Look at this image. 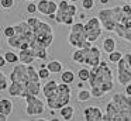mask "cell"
Instances as JSON below:
<instances>
[{
    "label": "cell",
    "instance_id": "1",
    "mask_svg": "<svg viewBox=\"0 0 131 121\" xmlns=\"http://www.w3.org/2000/svg\"><path fill=\"white\" fill-rule=\"evenodd\" d=\"M88 82L90 84L92 97L100 98L106 93L111 92L114 89V78H113V70L110 69L107 62L100 61L99 65L92 66L90 78H89Z\"/></svg>",
    "mask_w": 131,
    "mask_h": 121
},
{
    "label": "cell",
    "instance_id": "2",
    "mask_svg": "<svg viewBox=\"0 0 131 121\" xmlns=\"http://www.w3.org/2000/svg\"><path fill=\"white\" fill-rule=\"evenodd\" d=\"M104 121H131V96L125 93H116L106 106Z\"/></svg>",
    "mask_w": 131,
    "mask_h": 121
},
{
    "label": "cell",
    "instance_id": "3",
    "mask_svg": "<svg viewBox=\"0 0 131 121\" xmlns=\"http://www.w3.org/2000/svg\"><path fill=\"white\" fill-rule=\"evenodd\" d=\"M34 31V38H32L31 44H30V48H32L34 51L37 49H42V48H48L52 45L54 42V31H52V27L45 21H41L32 28Z\"/></svg>",
    "mask_w": 131,
    "mask_h": 121
},
{
    "label": "cell",
    "instance_id": "4",
    "mask_svg": "<svg viewBox=\"0 0 131 121\" xmlns=\"http://www.w3.org/2000/svg\"><path fill=\"white\" fill-rule=\"evenodd\" d=\"M124 11H123L121 6H116V7H106L97 11V17H99L100 23H102L103 28L106 31H114L117 23L121 21Z\"/></svg>",
    "mask_w": 131,
    "mask_h": 121
},
{
    "label": "cell",
    "instance_id": "5",
    "mask_svg": "<svg viewBox=\"0 0 131 121\" xmlns=\"http://www.w3.org/2000/svg\"><path fill=\"white\" fill-rule=\"evenodd\" d=\"M71 93H72V90H71V86H69L68 83H63V82H62V84L58 83L57 93H55L54 96H51V97L45 98L47 106L51 110L62 108L63 106L71 103Z\"/></svg>",
    "mask_w": 131,
    "mask_h": 121
},
{
    "label": "cell",
    "instance_id": "6",
    "mask_svg": "<svg viewBox=\"0 0 131 121\" xmlns=\"http://www.w3.org/2000/svg\"><path fill=\"white\" fill-rule=\"evenodd\" d=\"M78 13L76 3H71L68 0H61L58 3V10L55 13V21L58 24L72 25L73 24V17Z\"/></svg>",
    "mask_w": 131,
    "mask_h": 121
},
{
    "label": "cell",
    "instance_id": "7",
    "mask_svg": "<svg viewBox=\"0 0 131 121\" xmlns=\"http://www.w3.org/2000/svg\"><path fill=\"white\" fill-rule=\"evenodd\" d=\"M68 42L72 48H89L92 42L88 39L85 32V24L82 23H73L71 25V31L68 35Z\"/></svg>",
    "mask_w": 131,
    "mask_h": 121
},
{
    "label": "cell",
    "instance_id": "8",
    "mask_svg": "<svg viewBox=\"0 0 131 121\" xmlns=\"http://www.w3.org/2000/svg\"><path fill=\"white\" fill-rule=\"evenodd\" d=\"M103 30H104V28H103V25H102V23H100V20L97 16L89 18L85 24V32H86V37H88V39L90 42L97 41V39L102 37Z\"/></svg>",
    "mask_w": 131,
    "mask_h": 121
},
{
    "label": "cell",
    "instance_id": "9",
    "mask_svg": "<svg viewBox=\"0 0 131 121\" xmlns=\"http://www.w3.org/2000/svg\"><path fill=\"white\" fill-rule=\"evenodd\" d=\"M45 111V103L40 97L30 94L26 97V114L30 117L34 115H42Z\"/></svg>",
    "mask_w": 131,
    "mask_h": 121
},
{
    "label": "cell",
    "instance_id": "10",
    "mask_svg": "<svg viewBox=\"0 0 131 121\" xmlns=\"http://www.w3.org/2000/svg\"><path fill=\"white\" fill-rule=\"evenodd\" d=\"M117 80L121 86H125L131 82V65L127 62L124 55L117 62Z\"/></svg>",
    "mask_w": 131,
    "mask_h": 121
},
{
    "label": "cell",
    "instance_id": "11",
    "mask_svg": "<svg viewBox=\"0 0 131 121\" xmlns=\"http://www.w3.org/2000/svg\"><path fill=\"white\" fill-rule=\"evenodd\" d=\"M27 66L28 65L21 63V62L20 63H16L9 75L10 82H20V83H24V84L28 83L30 78H28V72H27Z\"/></svg>",
    "mask_w": 131,
    "mask_h": 121
},
{
    "label": "cell",
    "instance_id": "12",
    "mask_svg": "<svg viewBox=\"0 0 131 121\" xmlns=\"http://www.w3.org/2000/svg\"><path fill=\"white\" fill-rule=\"evenodd\" d=\"M83 53H85V62L83 65L88 66H96L100 63L102 61V51L99 49V47H89V48H83Z\"/></svg>",
    "mask_w": 131,
    "mask_h": 121
},
{
    "label": "cell",
    "instance_id": "13",
    "mask_svg": "<svg viewBox=\"0 0 131 121\" xmlns=\"http://www.w3.org/2000/svg\"><path fill=\"white\" fill-rule=\"evenodd\" d=\"M38 13L44 14V16H51L55 14L58 10V3H55L54 0H40L37 4Z\"/></svg>",
    "mask_w": 131,
    "mask_h": 121
},
{
    "label": "cell",
    "instance_id": "14",
    "mask_svg": "<svg viewBox=\"0 0 131 121\" xmlns=\"http://www.w3.org/2000/svg\"><path fill=\"white\" fill-rule=\"evenodd\" d=\"M103 117V113L99 107L96 106H89L83 108V118L86 121H100Z\"/></svg>",
    "mask_w": 131,
    "mask_h": 121
},
{
    "label": "cell",
    "instance_id": "15",
    "mask_svg": "<svg viewBox=\"0 0 131 121\" xmlns=\"http://www.w3.org/2000/svg\"><path fill=\"white\" fill-rule=\"evenodd\" d=\"M7 92L12 97H23L26 98L27 93H26V84L20 83V82H10Z\"/></svg>",
    "mask_w": 131,
    "mask_h": 121
},
{
    "label": "cell",
    "instance_id": "16",
    "mask_svg": "<svg viewBox=\"0 0 131 121\" xmlns=\"http://www.w3.org/2000/svg\"><path fill=\"white\" fill-rule=\"evenodd\" d=\"M113 32L116 34L117 37H120L121 39H124L125 42H130L131 44V28L125 27L123 23H117Z\"/></svg>",
    "mask_w": 131,
    "mask_h": 121
},
{
    "label": "cell",
    "instance_id": "17",
    "mask_svg": "<svg viewBox=\"0 0 131 121\" xmlns=\"http://www.w3.org/2000/svg\"><path fill=\"white\" fill-rule=\"evenodd\" d=\"M35 51L32 48H27V49H20L18 52V61L21 63H26V65H30L35 61Z\"/></svg>",
    "mask_w": 131,
    "mask_h": 121
},
{
    "label": "cell",
    "instance_id": "18",
    "mask_svg": "<svg viewBox=\"0 0 131 121\" xmlns=\"http://www.w3.org/2000/svg\"><path fill=\"white\" fill-rule=\"evenodd\" d=\"M57 89H58V82L57 80H48L45 84L42 86V94L45 98L51 97V96H54L55 93H57Z\"/></svg>",
    "mask_w": 131,
    "mask_h": 121
},
{
    "label": "cell",
    "instance_id": "19",
    "mask_svg": "<svg viewBox=\"0 0 131 121\" xmlns=\"http://www.w3.org/2000/svg\"><path fill=\"white\" fill-rule=\"evenodd\" d=\"M0 113L10 115L13 113V103L10 98H0Z\"/></svg>",
    "mask_w": 131,
    "mask_h": 121
},
{
    "label": "cell",
    "instance_id": "20",
    "mask_svg": "<svg viewBox=\"0 0 131 121\" xmlns=\"http://www.w3.org/2000/svg\"><path fill=\"white\" fill-rule=\"evenodd\" d=\"M59 114H61V117H62V120H66V121L72 120V118H73V114H75V108L71 107L69 104H66L62 108H59Z\"/></svg>",
    "mask_w": 131,
    "mask_h": 121
},
{
    "label": "cell",
    "instance_id": "21",
    "mask_svg": "<svg viewBox=\"0 0 131 121\" xmlns=\"http://www.w3.org/2000/svg\"><path fill=\"white\" fill-rule=\"evenodd\" d=\"M47 68L49 69L51 73H61L62 72V62L61 61H57V59H52V61L47 62Z\"/></svg>",
    "mask_w": 131,
    "mask_h": 121
},
{
    "label": "cell",
    "instance_id": "22",
    "mask_svg": "<svg viewBox=\"0 0 131 121\" xmlns=\"http://www.w3.org/2000/svg\"><path fill=\"white\" fill-rule=\"evenodd\" d=\"M116 39L114 38H111V37H107V38H104L103 39V44H102V48H103V51L104 52H111V51H114L116 49Z\"/></svg>",
    "mask_w": 131,
    "mask_h": 121
},
{
    "label": "cell",
    "instance_id": "23",
    "mask_svg": "<svg viewBox=\"0 0 131 121\" xmlns=\"http://www.w3.org/2000/svg\"><path fill=\"white\" fill-rule=\"evenodd\" d=\"M61 80L63 82V83H68V84H72L75 82V73L72 72V70H63V72H61Z\"/></svg>",
    "mask_w": 131,
    "mask_h": 121
},
{
    "label": "cell",
    "instance_id": "24",
    "mask_svg": "<svg viewBox=\"0 0 131 121\" xmlns=\"http://www.w3.org/2000/svg\"><path fill=\"white\" fill-rule=\"evenodd\" d=\"M90 97H92V93H90V90L80 89L79 92H78V101H80V103H83V101H88Z\"/></svg>",
    "mask_w": 131,
    "mask_h": 121
},
{
    "label": "cell",
    "instance_id": "25",
    "mask_svg": "<svg viewBox=\"0 0 131 121\" xmlns=\"http://www.w3.org/2000/svg\"><path fill=\"white\" fill-rule=\"evenodd\" d=\"M4 59H6L7 63H16V62H20L18 61V55L13 51H6L4 52Z\"/></svg>",
    "mask_w": 131,
    "mask_h": 121
},
{
    "label": "cell",
    "instance_id": "26",
    "mask_svg": "<svg viewBox=\"0 0 131 121\" xmlns=\"http://www.w3.org/2000/svg\"><path fill=\"white\" fill-rule=\"evenodd\" d=\"M121 58H123V53L120 52V51L114 49V51H111V52H108V62H111V63H117Z\"/></svg>",
    "mask_w": 131,
    "mask_h": 121
},
{
    "label": "cell",
    "instance_id": "27",
    "mask_svg": "<svg viewBox=\"0 0 131 121\" xmlns=\"http://www.w3.org/2000/svg\"><path fill=\"white\" fill-rule=\"evenodd\" d=\"M78 78L82 82H88L89 78H90V69H86V68H82V69L78 72Z\"/></svg>",
    "mask_w": 131,
    "mask_h": 121
},
{
    "label": "cell",
    "instance_id": "28",
    "mask_svg": "<svg viewBox=\"0 0 131 121\" xmlns=\"http://www.w3.org/2000/svg\"><path fill=\"white\" fill-rule=\"evenodd\" d=\"M49 75H51V72H49V69L47 66H41L40 69H38V76H40L41 80H48Z\"/></svg>",
    "mask_w": 131,
    "mask_h": 121
},
{
    "label": "cell",
    "instance_id": "29",
    "mask_svg": "<svg viewBox=\"0 0 131 121\" xmlns=\"http://www.w3.org/2000/svg\"><path fill=\"white\" fill-rule=\"evenodd\" d=\"M7 87H9V79H7V76L0 70V92L7 90Z\"/></svg>",
    "mask_w": 131,
    "mask_h": 121
},
{
    "label": "cell",
    "instance_id": "30",
    "mask_svg": "<svg viewBox=\"0 0 131 121\" xmlns=\"http://www.w3.org/2000/svg\"><path fill=\"white\" fill-rule=\"evenodd\" d=\"M3 35L6 38H12L13 35H16V28L14 25H7V27L3 28Z\"/></svg>",
    "mask_w": 131,
    "mask_h": 121
},
{
    "label": "cell",
    "instance_id": "31",
    "mask_svg": "<svg viewBox=\"0 0 131 121\" xmlns=\"http://www.w3.org/2000/svg\"><path fill=\"white\" fill-rule=\"evenodd\" d=\"M16 4L14 0H0V7L3 8V10H10L13 8Z\"/></svg>",
    "mask_w": 131,
    "mask_h": 121
},
{
    "label": "cell",
    "instance_id": "32",
    "mask_svg": "<svg viewBox=\"0 0 131 121\" xmlns=\"http://www.w3.org/2000/svg\"><path fill=\"white\" fill-rule=\"evenodd\" d=\"M82 7H83V10H86V11L93 10L94 0H82Z\"/></svg>",
    "mask_w": 131,
    "mask_h": 121
},
{
    "label": "cell",
    "instance_id": "33",
    "mask_svg": "<svg viewBox=\"0 0 131 121\" xmlns=\"http://www.w3.org/2000/svg\"><path fill=\"white\" fill-rule=\"evenodd\" d=\"M47 56H48V52H47L45 48H42V49H37V51H35V58H37V59L45 61Z\"/></svg>",
    "mask_w": 131,
    "mask_h": 121
},
{
    "label": "cell",
    "instance_id": "34",
    "mask_svg": "<svg viewBox=\"0 0 131 121\" xmlns=\"http://www.w3.org/2000/svg\"><path fill=\"white\" fill-rule=\"evenodd\" d=\"M26 10H27V13H28V14H34V13H37V11H38L37 10V4H35L34 2H28Z\"/></svg>",
    "mask_w": 131,
    "mask_h": 121
},
{
    "label": "cell",
    "instance_id": "35",
    "mask_svg": "<svg viewBox=\"0 0 131 121\" xmlns=\"http://www.w3.org/2000/svg\"><path fill=\"white\" fill-rule=\"evenodd\" d=\"M27 23H28V24L31 25L32 28H34L35 25L40 23V18H38V17H28V18H27Z\"/></svg>",
    "mask_w": 131,
    "mask_h": 121
},
{
    "label": "cell",
    "instance_id": "36",
    "mask_svg": "<svg viewBox=\"0 0 131 121\" xmlns=\"http://www.w3.org/2000/svg\"><path fill=\"white\" fill-rule=\"evenodd\" d=\"M121 8H123V11H124V14H130L131 13V4H128V3L123 4Z\"/></svg>",
    "mask_w": 131,
    "mask_h": 121
},
{
    "label": "cell",
    "instance_id": "37",
    "mask_svg": "<svg viewBox=\"0 0 131 121\" xmlns=\"http://www.w3.org/2000/svg\"><path fill=\"white\" fill-rule=\"evenodd\" d=\"M125 90H124V93H125V94H128V96H131V82H130V83H128V84H125Z\"/></svg>",
    "mask_w": 131,
    "mask_h": 121
},
{
    "label": "cell",
    "instance_id": "38",
    "mask_svg": "<svg viewBox=\"0 0 131 121\" xmlns=\"http://www.w3.org/2000/svg\"><path fill=\"white\" fill-rule=\"evenodd\" d=\"M6 63H7V62H6V59H4V56L0 55V69H2L3 66H6Z\"/></svg>",
    "mask_w": 131,
    "mask_h": 121
},
{
    "label": "cell",
    "instance_id": "39",
    "mask_svg": "<svg viewBox=\"0 0 131 121\" xmlns=\"http://www.w3.org/2000/svg\"><path fill=\"white\" fill-rule=\"evenodd\" d=\"M124 58L127 59V62L131 65V53H130V52H128V53H124Z\"/></svg>",
    "mask_w": 131,
    "mask_h": 121
},
{
    "label": "cell",
    "instance_id": "40",
    "mask_svg": "<svg viewBox=\"0 0 131 121\" xmlns=\"http://www.w3.org/2000/svg\"><path fill=\"white\" fill-rule=\"evenodd\" d=\"M7 117H9V115L3 114V113H0V121H6V120H7Z\"/></svg>",
    "mask_w": 131,
    "mask_h": 121
},
{
    "label": "cell",
    "instance_id": "41",
    "mask_svg": "<svg viewBox=\"0 0 131 121\" xmlns=\"http://www.w3.org/2000/svg\"><path fill=\"white\" fill-rule=\"evenodd\" d=\"M76 86H78V87H79V89H82V87H83V82H82V80H80V83H78V84H76Z\"/></svg>",
    "mask_w": 131,
    "mask_h": 121
},
{
    "label": "cell",
    "instance_id": "42",
    "mask_svg": "<svg viewBox=\"0 0 131 121\" xmlns=\"http://www.w3.org/2000/svg\"><path fill=\"white\" fill-rule=\"evenodd\" d=\"M100 3H102V4H107L108 0H100Z\"/></svg>",
    "mask_w": 131,
    "mask_h": 121
},
{
    "label": "cell",
    "instance_id": "43",
    "mask_svg": "<svg viewBox=\"0 0 131 121\" xmlns=\"http://www.w3.org/2000/svg\"><path fill=\"white\" fill-rule=\"evenodd\" d=\"M68 2H71V3H78L79 0H68Z\"/></svg>",
    "mask_w": 131,
    "mask_h": 121
},
{
    "label": "cell",
    "instance_id": "44",
    "mask_svg": "<svg viewBox=\"0 0 131 121\" xmlns=\"http://www.w3.org/2000/svg\"><path fill=\"white\" fill-rule=\"evenodd\" d=\"M123 2H125V3H131V0H123Z\"/></svg>",
    "mask_w": 131,
    "mask_h": 121
},
{
    "label": "cell",
    "instance_id": "45",
    "mask_svg": "<svg viewBox=\"0 0 131 121\" xmlns=\"http://www.w3.org/2000/svg\"><path fill=\"white\" fill-rule=\"evenodd\" d=\"M26 2H32V0H26Z\"/></svg>",
    "mask_w": 131,
    "mask_h": 121
},
{
    "label": "cell",
    "instance_id": "46",
    "mask_svg": "<svg viewBox=\"0 0 131 121\" xmlns=\"http://www.w3.org/2000/svg\"><path fill=\"white\" fill-rule=\"evenodd\" d=\"M32 2H35V0H32Z\"/></svg>",
    "mask_w": 131,
    "mask_h": 121
}]
</instances>
